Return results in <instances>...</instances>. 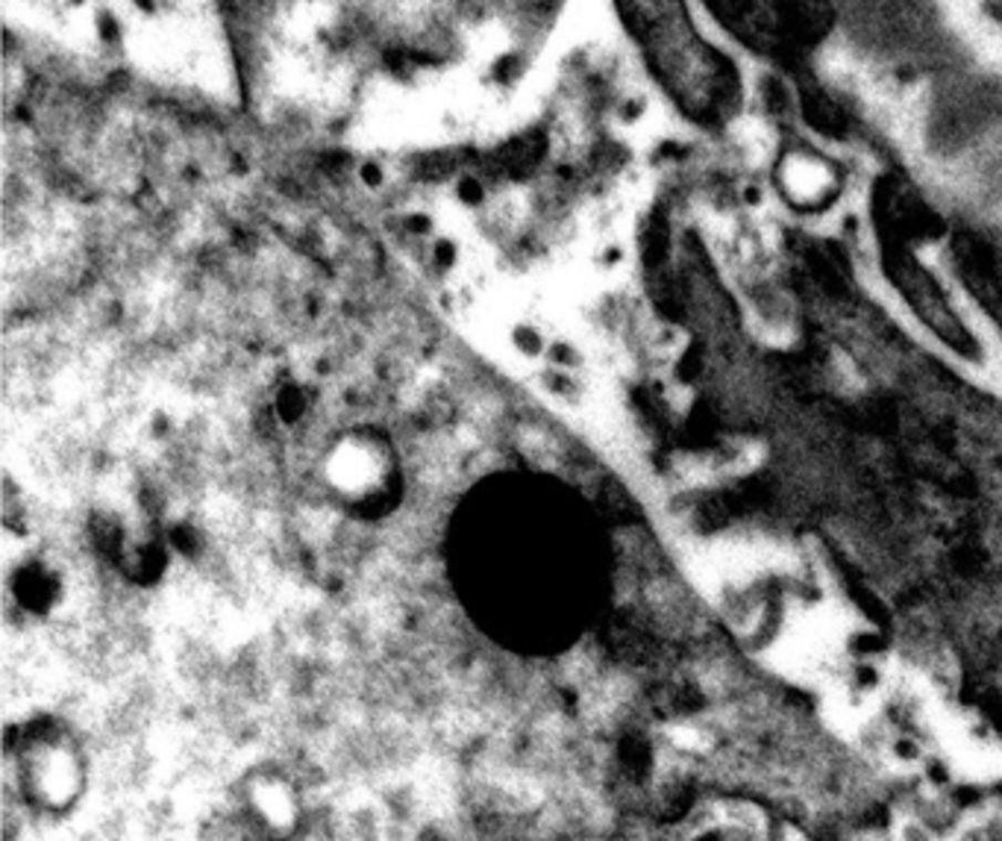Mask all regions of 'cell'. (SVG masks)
I'll return each mask as SVG.
<instances>
[{"instance_id": "obj_1", "label": "cell", "mask_w": 1002, "mask_h": 841, "mask_svg": "<svg viewBox=\"0 0 1002 841\" xmlns=\"http://www.w3.org/2000/svg\"><path fill=\"white\" fill-rule=\"evenodd\" d=\"M776 191L785 207L805 215L829 212L841 198V172L835 159L800 147L776 165Z\"/></svg>"}]
</instances>
